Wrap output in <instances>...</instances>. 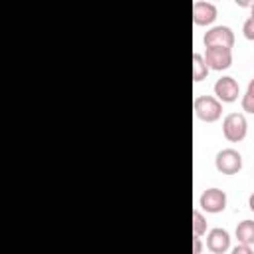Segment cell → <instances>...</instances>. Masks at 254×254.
<instances>
[{
	"label": "cell",
	"instance_id": "cell-1",
	"mask_svg": "<svg viewBox=\"0 0 254 254\" xmlns=\"http://www.w3.org/2000/svg\"><path fill=\"white\" fill-rule=\"evenodd\" d=\"M194 113L200 121H206V123H214L220 119L222 115V105L218 99L210 97V95H198L194 99Z\"/></svg>",
	"mask_w": 254,
	"mask_h": 254
},
{
	"label": "cell",
	"instance_id": "cell-2",
	"mask_svg": "<svg viewBox=\"0 0 254 254\" xmlns=\"http://www.w3.org/2000/svg\"><path fill=\"white\" fill-rule=\"evenodd\" d=\"M246 131H248V123L242 113H230L224 117L222 133L230 143H240L246 137Z\"/></svg>",
	"mask_w": 254,
	"mask_h": 254
},
{
	"label": "cell",
	"instance_id": "cell-3",
	"mask_svg": "<svg viewBox=\"0 0 254 254\" xmlns=\"http://www.w3.org/2000/svg\"><path fill=\"white\" fill-rule=\"evenodd\" d=\"M216 171L222 175H236L242 169V157L234 149H222L216 155Z\"/></svg>",
	"mask_w": 254,
	"mask_h": 254
},
{
	"label": "cell",
	"instance_id": "cell-4",
	"mask_svg": "<svg viewBox=\"0 0 254 254\" xmlns=\"http://www.w3.org/2000/svg\"><path fill=\"white\" fill-rule=\"evenodd\" d=\"M204 64L208 69L222 71L232 65V52L228 48H206Z\"/></svg>",
	"mask_w": 254,
	"mask_h": 254
},
{
	"label": "cell",
	"instance_id": "cell-5",
	"mask_svg": "<svg viewBox=\"0 0 254 254\" xmlns=\"http://www.w3.org/2000/svg\"><path fill=\"white\" fill-rule=\"evenodd\" d=\"M204 46L206 48H232L234 46V34L228 26H216L204 34Z\"/></svg>",
	"mask_w": 254,
	"mask_h": 254
},
{
	"label": "cell",
	"instance_id": "cell-6",
	"mask_svg": "<svg viewBox=\"0 0 254 254\" xmlns=\"http://www.w3.org/2000/svg\"><path fill=\"white\" fill-rule=\"evenodd\" d=\"M200 206L210 212V214H216V212H222L226 208V194L224 190L220 189H208L202 192L200 196Z\"/></svg>",
	"mask_w": 254,
	"mask_h": 254
},
{
	"label": "cell",
	"instance_id": "cell-7",
	"mask_svg": "<svg viewBox=\"0 0 254 254\" xmlns=\"http://www.w3.org/2000/svg\"><path fill=\"white\" fill-rule=\"evenodd\" d=\"M214 93L222 103H232L238 99L240 89H238V83L234 77H220L214 83Z\"/></svg>",
	"mask_w": 254,
	"mask_h": 254
},
{
	"label": "cell",
	"instance_id": "cell-8",
	"mask_svg": "<svg viewBox=\"0 0 254 254\" xmlns=\"http://www.w3.org/2000/svg\"><path fill=\"white\" fill-rule=\"evenodd\" d=\"M216 20V6L210 2H194L192 4V22L196 26H208Z\"/></svg>",
	"mask_w": 254,
	"mask_h": 254
},
{
	"label": "cell",
	"instance_id": "cell-9",
	"mask_svg": "<svg viewBox=\"0 0 254 254\" xmlns=\"http://www.w3.org/2000/svg\"><path fill=\"white\" fill-rule=\"evenodd\" d=\"M206 246L212 254H224L230 248V236L222 228H212L206 236Z\"/></svg>",
	"mask_w": 254,
	"mask_h": 254
},
{
	"label": "cell",
	"instance_id": "cell-10",
	"mask_svg": "<svg viewBox=\"0 0 254 254\" xmlns=\"http://www.w3.org/2000/svg\"><path fill=\"white\" fill-rule=\"evenodd\" d=\"M236 238L240 244H254V220H242L236 226Z\"/></svg>",
	"mask_w": 254,
	"mask_h": 254
},
{
	"label": "cell",
	"instance_id": "cell-11",
	"mask_svg": "<svg viewBox=\"0 0 254 254\" xmlns=\"http://www.w3.org/2000/svg\"><path fill=\"white\" fill-rule=\"evenodd\" d=\"M208 75V67L204 64V58L200 54H192V79L194 81H202Z\"/></svg>",
	"mask_w": 254,
	"mask_h": 254
},
{
	"label": "cell",
	"instance_id": "cell-12",
	"mask_svg": "<svg viewBox=\"0 0 254 254\" xmlns=\"http://www.w3.org/2000/svg\"><path fill=\"white\" fill-rule=\"evenodd\" d=\"M204 232H206V220H204V216L198 210H194L192 212V234L194 236H200Z\"/></svg>",
	"mask_w": 254,
	"mask_h": 254
},
{
	"label": "cell",
	"instance_id": "cell-13",
	"mask_svg": "<svg viewBox=\"0 0 254 254\" xmlns=\"http://www.w3.org/2000/svg\"><path fill=\"white\" fill-rule=\"evenodd\" d=\"M242 109L246 113H252L254 115V91H246L242 95Z\"/></svg>",
	"mask_w": 254,
	"mask_h": 254
},
{
	"label": "cell",
	"instance_id": "cell-14",
	"mask_svg": "<svg viewBox=\"0 0 254 254\" xmlns=\"http://www.w3.org/2000/svg\"><path fill=\"white\" fill-rule=\"evenodd\" d=\"M242 32L246 36V40H254V18H248L242 26Z\"/></svg>",
	"mask_w": 254,
	"mask_h": 254
},
{
	"label": "cell",
	"instance_id": "cell-15",
	"mask_svg": "<svg viewBox=\"0 0 254 254\" xmlns=\"http://www.w3.org/2000/svg\"><path fill=\"white\" fill-rule=\"evenodd\" d=\"M232 254H254V252H252L250 246H246V244H238V246L232 250Z\"/></svg>",
	"mask_w": 254,
	"mask_h": 254
},
{
	"label": "cell",
	"instance_id": "cell-16",
	"mask_svg": "<svg viewBox=\"0 0 254 254\" xmlns=\"http://www.w3.org/2000/svg\"><path fill=\"white\" fill-rule=\"evenodd\" d=\"M200 250H202L200 236H194V238H192V254H200Z\"/></svg>",
	"mask_w": 254,
	"mask_h": 254
},
{
	"label": "cell",
	"instance_id": "cell-17",
	"mask_svg": "<svg viewBox=\"0 0 254 254\" xmlns=\"http://www.w3.org/2000/svg\"><path fill=\"white\" fill-rule=\"evenodd\" d=\"M248 206H250V210L254 212V192L250 194V198H248Z\"/></svg>",
	"mask_w": 254,
	"mask_h": 254
},
{
	"label": "cell",
	"instance_id": "cell-18",
	"mask_svg": "<svg viewBox=\"0 0 254 254\" xmlns=\"http://www.w3.org/2000/svg\"><path fill=\"white\" fill-rule=\"evenodd\" d=\"M248 91H254V79H250V83H248Z\"/></svg>",
	"mask_w": 254,
	"mask_h": 254
},
{
	"label": "cell",
	"instance_id": "cell-19",
	"mask_svg": "<svg viewBox=\"0 0 254 254\" xmlns=\"http://www.w3.org/2000/svg\"><path fill=\"white\" fill-rule=\"evenodd\" d=\"M250 18H254V4H252V16Z\"/></svg>",
	"mask_w": 254,
	"mask_h": 254
}]
</instances>
